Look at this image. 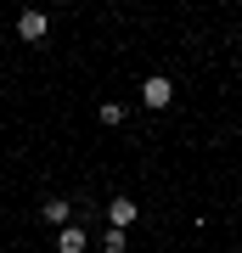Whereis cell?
I'll return each instance as SVG.
<instances>
[{
  "instance_id": "obj_1",
  "label": "cell",
  "mask_w": 242,
  "mask_h": 253,
  "mask_svg": "<svg viewBox=\"0 0 242 253\" xmlns=\"http://www.w3.org/2000/svg\"><path fill=\"white\" fill-rule=\"evenodd\" d=\"M141 101H146V107H152V113H158V107H169V101H175V84L163 79V73H152V79L141 84Z\"/></svg>"
},
{
  "instance_id": "obj_2",
  "label": "cell",
  "mask_w": 242,
  "mask_h": 253,
  "mask_svg": "<svg viewBox=\"0 0 242 253\" xmlns=\"http://www.w3.org/2000/svg\"><path fill=\"white\" fill-rule=\"evenodd\" d=\"M45 34H51V17H45V11H23V17H17V40H28V45H40Z\"/></svg>"
},
{
  "instance_id": "obj_3",
  "label": "cell",
  "mask_w": 242,
  "mask_h": 253,
  "mask_svg": "<svg viewBox=\"0 0 242 253\" xmlns=\"http://www.w3.org/2000/svg\"><path fill=\"white\" fill-rule=\"evenodd\" d=\"M107 225H113V231H130V225H135V197H113V203H107Z\"/></svg>"
},
{
  "instance_id": "obj_4",
  "label": "cell",
  "mask_w": 242,
  "mask_h": 253,
  "mask_svg": "<svg viewBox=\"0 0 242 253\" xmlns=\"http://www.w3.org/2000/svg\"><path fill=\"white\" fill-rule=\"evenodd\" d=\"M40 214H45V225H68L73 203H68V197H45V203H40Z\"/></svg>"
},
{
  "instance_id": "obj_5",
  "label": "cell",
  "mask_w": 242,
  "mask_h": 253,
  "mask_svg": "<svg viewBox=\"0 0 242 253\" xmlns=\"http://www.w3.org/2000/svg\"><path fill=\"white\" fill-rule=\"evenodd\" d=\"M56 253H85V231L79 225H62V231H56Z\"/></svg>"
},
{
  "instance_id": "obj_6",
  "label": "cell",
  "mask_w": 242,
  "mask_h": 253,
  "mask_svg": "<svg viewBox=\"0 0 242 253\" xmlns=\"http://www.w3.org/2000/svg\"><path fill=\"white\" fill-rule=\"evenodd\" d=\"M124 248H130V231H113V225L101 231V253H124Z\"/></svg>"
},
{
  "instance_id": "obj_7",
  "label": "cell",
  "mask_w": 242,
  "mask_h": 253,
  "mask_svg": "<svg viewBox=\"0 0 242 253\" xmlns=\"http://www.w3.org/2000/svg\"><path fill=\"white\" fill-rule=\"evenodd\" d=\"M101 124H107V129L124 124V101H101Z\"/></svg>"
}]
</instances>
